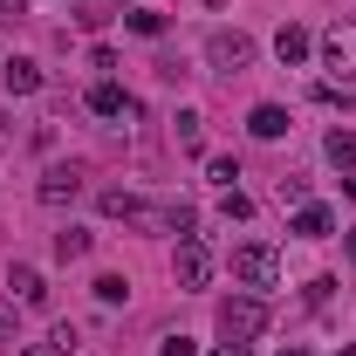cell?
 Wrapping results in <instances>:
<instances>
[{
    "label": "cell",
    "mask_w": 356,
    "mask_h": 356,
    "mask_svg": "<svg viewBox=\"0 0 356 356\" xmlns=\"http://www.w3.org/2000/svg\"><path fill=\"white\" fill-rule=\"evenodd\" d=\"M233 281H240L247 295L274 288V281H281V254H274L267 240H240V247H233Z\"/></svg>",
    "instance_id": "6da1fadb"
},
{
    "label": "cell",
    "mask_w": 356,
    "mask_h": 356,
    "mask_svg": "<svg viewBox=\"0 0 356 356\" xmlns=\"http://www.w3.org/2000/svg\"><path fill=\"white\" fill-rule=\"evenodd\" d=\"M267 329V295H226L220 302V336L226 343H254Z\"/></svg>",
    "instance_id": "7a4b0ae2"
},
{
    "label": "cell",
    "mask_w": 356,
    "mask_h": 356,
    "mask_svg": "<svg viewBox=\"0 0 356 356\" xmlns=\"http://www.w3.org/2000/svg\"><path fill=\"white\" fill-rule=\"evenodd\" d=\"M172 281L185 288V295H199V288L213 281V247H206L199 233H185V240L172 247Z\"/></svg>",
    "instance_id": "3957f363"
},
{
    "label": "cell",
    "mask_w": 356,
    "mask_h": 356,
    "mask_svg": "<svg viewBox=\"0 0 356 356\" xmlns=\"http://www.w3.org/2000/svg\"><path fill=\"white\" fill-rule=\"evenodd\" d=\"M206 62H213L220 76H240V69H254V42H247L240 28H220V35H206Z\"/></svg>",
    "instance_id": "277c9868"
},
{
    "label": "cell",
    "mask_w": 356,
    "mask_h": 356,
    "mask_svg": "<svg viewBox=\"0 0 356 356\" xmlns=\"http://www.w3.org/2000/svg\"><path fill=\"white\" fill-rule=\"evenodd\" d=\"M315 48H322V69H336L343 83L356 76V21H336V28H329Z\"/></svg>",
    "instance_id": "5b68a950"
},
{
    "label": "cell",
    "mask_w": 356,
    "mask_h": 356,
    "mask_svg": "<svg viewBox=\"0 0 356 356\" xmlns=\"http://www.w3.org/2000/svg\"><path fill=\"white\" fill-rule=\"evenodd\" d=\"M35 192H42V206H69V199L83 192V165H48Z\"/></svg>",
    "instance_id": "8992f818"
},
{
    "label": "cell",
    "mask_w": 356,
    "mask_h": 356,
    "mask_svg": "<svg viewBox=\"0 0 356 356\" xmlns=\"http://www.w3.org/2000/svg\"><path fill=\"white\" fill-rule=\"evenodd\" d=\"M89 110H96V117H137V96L124 83H110V76H103V83L89 89Z\"/></svg>",
    "instance_id": "52a82bcc"
},
{
    "label": "cell",
    "mask_w": 356,
    "mask_h": 356,
    "mask_svg": "<svg viewBox=\"0 0 356 356\" xmlns=\"http://www.w3.org/2000/svg\"><path fill=\"white\" fill-rule=\"evenodd\" d=\"M7 288H14V302H21V309H42V302H48V281H42V267H28V261H14Z\"/></svg>",
    "instance_id": "ba28073f"
},
{
    "label": "cell",
    "mask_w": 356,
    "mask_h": 356,
    "mask_svg": "<svg viewBox=\"0 0 356 356\" xmlns=\"http://www.w3.org/2000/svg\"><path fill=\"white\" fill-rule=\"evenodd\" d=\"M247 131L261 137V144L288 137V110H281V103H254V110H247Z\"/></svg>",
    "instance_id": "9c48e42d"
},
{
    "label": "cell",
    "mask_w": 356,
    "mask_h": 356,
    "mask_svg": "<svg viewBox=\"0 0 356 356\" xmlns=\"http://www.w3.org/2000/svg\"><path fill=\"white\" fill-rule=\"evenodd\" d=\"M274 55H281V62L295 69V62H309V55H315V35H309V28H295V21H288V28L274 35Z\"/></svg>",
    "instance_id": "30bf717a"
},
{
    "label": "cell",
    "mask_w": 356,
    "mask_h": 356,
    "mask_svg": "<svg viewBox=\"0 0 356 356\" xmlns=\"http://www.w3.org/2000/svg\"><path fill=\"white\" fill-rule=\"evenodd\" d=\"M295 233H302V240H329V233H336V213H329V206H295Z\"/></svg>",
    "instance_id": "8fae6325"
},
{
    "label": "cell",
    "mask_w": 356,
    "mask_h": 356,
    "mask_svg": "<svg viewBox=\"0 0 356 356\" xmlns=\"http://www.w3.org/2000/svg\"><path fill=\"white\" fill-rule=\"evenodd\" d=\"M0 83L14 89V96H35V89H42V69H35V62H28V55H14V62H7V69H0Z\"/></svg>",
    "instance_id": "7c38bea8"
},
{
    "label": "cell",
    "mask_w": 356,
    "mask_h": 356,
    "mask_svg": "<svg viewBox=\"0 0 356 356\" xmlns=\"http://www.w3.org/2000/svg\"><path fill=\"white\" fill-rule=\"evenodd\" d=\"M69 350H76V329H69V322H55L42 343H28V356H69Z\"/></svg>",
    "instance_id": "4fadbf2b"
},
{
    "label": "cell",
    "mask_w": 356,
    "mask_h": 356,
    "mask_svg": "<svg viewBox=\"0 0 356 356\" xmlns=\"http://www.w3.org/2000/svg\"><path fill=\"white\" fill-rule=\"evenodd\" d=\"M322 158L350 172V165H356V137H350V131H329V137H322Z\"/></svg>",
    "instance_id": "5bb4252c"
},
{
    "label": "cell",
    "mask_w": 356,
    "mask_h": 356,
    "mask_svg": "<svg viewBox=\"0 0 356 356\" xmlns=\"http://www.w3.org/2000/svg\"><path fill=\"white\" fill-rule=\"evenodd\" d=\"M96 302H103V309L131 302V281H124V274H96Z\"/></svg>",
    "instance_id": "9a60e30c"
},
{
    "label": "cell",
    "mask_w": 356,
    "mask_h": 356,
    "mask_svg": "<svg viewBox=\"0 0 356 356\" xmlns=\"http://www.w3.org/2000/svg\"><path fill=\"white\" fill-rule=\"evenodd\" d=\"M83 254H89V233H83V226L55 233V261H83Z\"/></svg>",
    "instance_id": "2e32d148"
},
{
    "label": "cell",
    "mask_w": 356,
    "mask_h": 356,
    "mask_svg": "<svg viewBox=\"0 0 356 356\" xmlns=\"http://www.w3.org/2000/svg\"><path fill=\"white\" fill-rule=\"evenodd\" d=\"M124 28H131V35H165V14H158V7H131Z\"/></svg>",
    "instance_id": "e0dca14e"
},
{
    "label": "cell",
    "mask_w": 356,
    "mask_h": 356,
    "mask_svg": "<svg viewBox=\"0 0 356 356\" xmlns=\"http://www.w3.org/2000/svg\"><path fill=\"white\" fill-rule=\"evenodd\" d=\"M178 144H185V151L206 144V117H199V110H178Z\"/></svg>",
    "instance_id": "ac0fdd59"
},
{
    "label": "cell",
    "mask_w": 356,
    "mask_h": 356,
    "mask_svg": "<svg viewBox=\"0 0 356 356\" xmlns=\"http://www.w3.org/2000/svg\"><path fill=\"white\" fill-rule=\"evenodd\" d=\"M165 226H172V233H192V226H199V213H192L185 199H172V206H165Z\"/></svg>",
    "instance_id": "d6986e66"
},
{
    "label": "cell",
    "mask_w": 356,
    "mask_h": 356,
    "mask_svg": "<svg viewBox=\"0 0 356 356\" xmlns=\"http://www.w3.org/2000/svg\"><path fill=\"white\" fill-rule=\"evenodd\" d=\"M220 213H226V220H254V199H247V192L233 185V192H226V199H220Z\"/></svg>",
    "instance_id": "ffe728a7"
},
{
    "label": "cell",
    "mask_w": 356,
    "mask_h": 356,
    "mask_svg": "<svg viewBox=\"0 0 356 356\" xmlns=\"http://www.w3.org/2000/svg\"><path fill=\"white\" fill-rule=\"evenodd\" d=\"M206 178H213L220 192H233V178H240V165H233V158H213V165H206Z\"/></svg>",
    "instance_id": "44dd1931"
},
{
    "label": "cell",
    "mask_w": 356,
    "mask_h": 356,
    "mask_svg": "<svg viewBox=\"0 0 356 356\" xmlns=\"http://www.w3.org/2000/svg\"><path fill=\"white\" fill-rule=\"evenodd\" d=\"M14 336H21V309H14V302H0V343H14Z\"/></svg>",
    "instance_id": "7402d4cb"
},
{
    "label": "cell",
    "mask_w": 356,
    "mask_h": 356,
    "mask_svg": "<svg viewBox=\"0 0 356 356\" xmlns=\"http://www.w3.org/2000/svg\"><path fill=\"white\" fill-rule=\"evenodd\" d=\"M315 103H329V110H336V103H350V83H315Z\"/></svg>",
    "instance_id": "603a6c76"
},
{
    "label": "cell",
    "mask_w": 356,
    "mask_h": 356,
    "mask_svg": "<svg viewBox=\"0 0 356 356\" xmlns=\"http://www.w3.org/2000/svg\"><path fill=\"white\" fill-rule=\"evenodd\" d=\"M158 356H199V343H192V336H165V343H158Z\"/></svg>",
    "instance_id": "cb8c5ba5"
},
{
    "label": "cell",
    "mask_w": 356,
    "mask_h": 356,
    "mask_svg": "<svg viewBox=\"0 0 356 356\" xmlns=\"http://www.w3.org/2000/svg\"><path fill=\"white\" fill-rule=\"evenodd\" d=\"M213 356H247V343H220V350H213Z\"/></svg>",
    "instance_id": "d4e9b609"
},
{
    "label": "cell",
    "mask_w": 356,
    "mask_h": 356,
    "mask_svg": "<svg viewBox=\"0 0 356 356\" xmlns=\"http://www.w3.org/2000/svg\"><path fill=\"white\" fill-rule=\"evenodd\" d=\"M21 7H28V0H0V14H21Z\"/></svg>",
    "instance_id": "484cf974"
},
{
    "label": "cell",
    "mask_w": 356,
    "mask_h": 356,
    "mask_svg": "<svg viewBox=\"0 0 356 356\" xmlns=\"http://www.w3.org/2000/svg\"><path fill=\"white\" fill-rule=\"evenodd\" d=\"M343 254H350V261H356V226H350V240H343Z\"/></svg>",
    "instance_id": "4316f807"
},
{
    "label": "cell",
    "mask_w": 356,
    "mask_h": 356,
    "mask_svg": "<svg viewBox=\"0 0 356 356\" xmlns=\"http://www.w3.org/2000/svg\"><path fill=\"white\" fill-rule=\"evenodd\" d=\"M281 356H309V350H281Z\"/></svg>",
    "instance_id": "83f0119b"
},
{
    "label": "cell",
    "mask_w": 356,
    "mask_h": 356,
    "mask_svg": "<svg viewBox=\"0 0 356 356\" xmlns=\"http://www.w3.org/2000/svg\"><path fill=\"white\" fill-rule=\"evenodd\" d=\"M343 356H356V343H350V350H343Z\"/></svg>",
    "instance_id": "f1b7e54d"
}]
</instances>
